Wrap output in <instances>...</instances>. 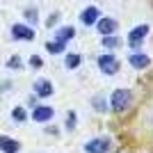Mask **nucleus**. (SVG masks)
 Returning <instances> with one entry per match:
<instances>
[{
	"mask_svg": "<svg viewBox=\"0 0 153 153\" xmlns=\"http://www.w3.org/2000/svg\"><path fill=\"white\" fill-rule=\"evenodd\" d=\"M128 103H130V91L128 89H117L112 94V110L121 112V110L128 108Z\"/></svg>",
	"mask_w": 153,
	"mask_h": 153,
	"instance_id": "obj_1",
	"label": "nucleus"
},
{
	"mask_svg": "<svg viewBox=\"0 0 153 153\" xmlns=\"http://www.w3.org/2000/svg\"><path fill=\"white\" fill-rule=\"evenodd\" d=\"M85 151H87V153H108L110 151V140H108V137L89 140L87 144H85Z\"/></svg>",
	"mask_w": 153,
	"mask_h": 153,
	"instance_id": "obj_2",
	"label": "nucleus"
},
{
	"mask_svg": "<svg viewBox=\"0 0 153 153\" xmlns=\"http://www.w3.org/2000/svg\"><path fill=\"white\" fill-rule=\"evenodd\" d=\"M98 66H101V71L108 73V76H114L117 71H119V62H117L114 55H101V57H98Z\"/></svg>",
	"mask_w": 153,
	"mask_h": 153,
	"instance_id": "obj_3",
	"label": "nucleus"
},
{
	"mask_svg": "<svg viewBox=\"0 0 153 153\" xmlns=\"http://www.w3.org/2000/svg\"><path fill=\"white\" fill-rule=\"evenodd\" d=\"M12 34L16 39H21V41H32V39H34V30L27 27V25H21V23L12 27Z\"/></svg>",
	"mask_w": 153,
	"mask_h": 153,
	"instance_id": "obj_4",
	"label": "nucleus"
},
{
	"mask_svg": "<svg viewBox=\"0 0 153 153\" xmlns=\"http://www.w3.org/2000/svg\"><path fill=\"white\" fill-rule=\"evenodd\" d=\"M149 32V27L146 25H140V27H135L133 32H130V37H128V44L133 46V48H137V46L144 41V34Z\"/></svg>",
	"mask_w": 153,
	"mask_h": 153,
	"instance_id": "obj_5",
	"label": "nucleus"
},
{
	"mask_svg": "<svg viewBox=\"0 0 153 153\" xmlns=\"http://www.w3.org/2000/svg\"><path fill=\"white\" fill-rule=\"evenodd\" d=\"M51 117H53V108H48V105H41V108H34V112H32V119H34V121H39V123L48 121Z\"/></svg>",
	"mask_w": 153,
	"mask_h": 153,
	"instance_id": "obj_6",
	"label": "nucleus"
},
{
	"mask_svg": "<svg viewBox=\"0 0 153 153\" xmlns=\"http://www.w3.org/2000/svg\"><path fill=\"white\" fill-rule=\"evenodd\" d=\"M21 144L16 140H9V137H0V151L5 153H19Z\"/></svg>",
	"mask_w": 153,
	"mask_h": 153,
	"instance_id": "obj_7",
	"label": "nucleus"
},
{
	"mask_svg": "<svg viewBox=\"0 0 153 153\" xmlns=\"http://www.w3.org/2000/svg\"><path fill=\"white\" fill-rule=\"evenodd\" d=\"M114 27H117L114 19H101V21H98V32H101V34H112Z\"/></svg>",
	"mask_w": 153,
	"mask_h": 153,
	"instance_id": "obj_8",
	"label": "nucleus"
},
{
	"mask_svg": "<svg viewBox=\"0 0 153 153\" xmlns=\"http://www.w3.org/2000/svg\"><path fill=\"white\" fill-rule=\"evenodd\" d=\"M34 91H37V96H51L53 85L48 82V80H37V82H34Z\"/></svg>",
	"mask_w": 153,
	"mask_h": 153,
	"instance_id": "obj_9",
	"label": "nucleus"
},
{
	"mask_svg": "<svg viewBox=\"0 0 153 153\" xmlns=\"http://www.w3.org/2000/svg\"><path fill=\"white\" fill-rule=\"evenodd\" d=\"M130 64H133L135 69H146L149 66V57L144 55V53H135V55H130Z\"/></svg>",
	"mask_w": 153,
	"mask_h": 153,
	"instance_id": "obj_10",
	"label": "nucleus"
},
{
	"mask_svg": "<svg viewBox=\"0 0 153 153\" xmlns=\"http://www.w3.org/2000/svg\"><path fill=\"white\" fill-rule=\"evenodd\" d=\"M96 19H98V9H96V7H87L82 12V23L85 25H94Z\"/></svg>",
	"mask_w": 153,
	"mask_h": 153,
	"instance_id": "obj_11",
	"label": "nucleus"
},
{
	"mask_svg": "<svg viewBox=\"0 0 153 153\" xmlns=\"http://www.w3.org/2000/svg\"><path fill=\"white\" fill-rule=\"evenodd\" d=\"M71 37H73V27H62V30H57V41H62V44H66Z\"/></svg>",
	"mask_w": 153,
	"mask_h": 153,
	"instance_id": "obj_12",
	"label": "nucleus"
},
{
	"mask_svg": "<svg viewBox=\"0 0 153 153\" xmlns=\"http://www.w3.org/2000/svg\"><path fill=\"white\" fill-rule=\"evenodd\" d=\"M78 64H80V55H76V53H71L69 57H66V66H69V69H76Z\"/></svg>",
	"mask_w": 153,
	"mask_h": 153,
	"instance_id": "obj_13",
	"label": "nucleus"
},
{
	"mask_svg": "<svg viewBox=\"0 0 153 153\" xmlns=\"http://www.w3.org/2000/svg\"><path fill=\"white\" fill-rule=\"evenodd\" d=\"M46 48H48L51 53H62L64 51V44H62V41H57V44H48Z\"/></svg>",
	"mask_w": 153,
	"mask_h": 153,
	"instance_id": "obj_14",
	"label": "nucleus"
},
{
	"mask_svg": "<svg viewBox=\"0 0 153 153\" xmlns=\"http://www.w3.org/2000/svg\"><path fill=\"white\" fill-rule=\"evenodd\" d=\"M91 103H94V108L98 110V112H105V101H103V98H98V96H96Z\"/></svg>",
	"mask_w": 153,
	"mask_h": 153,
	"instance_id": "obj_15",
	"label": "nucleus"
},
{
	"mask_svg": "<svg viewBox=\"0 0 153 153\" xmlns=\"http://www.w3.org/2000/svg\"><path fill=\"white\" fill-rule=\"evenodd\" d=\"M14 119H16V121H23V119H25V110L23 108H14Z\"/></svg>",
	"mask_w": 153,
	"mask_h": 153,
	"instance_id": "obj_16",
	"label": "nucleus"
},
{
	"mask_svg": "<svg viewBox=\"0 0 153 153\" xmlns=\"http://www.w3.org/2000/svg\"><path fill=\"white\" fill-rule=\"evenodd\" d=\"M103 44L112 48V46H117V44H119V39H117V37H110V34H105V39H103Z\"/></svg>",
	"mask_w": 153,
	"mask_h": 153,
	"instance_id": "obj_17",
	"label": "nucleus"
},
{
	"mask_svg": "<svg viewBox=\"0 0 153 153\" xmlns=\"http://www.w3.org/2000/svg\"><path fill=\"white\" fill-rule=\"evenodd\" d=\"M73 126H76V114H69V130H73Z\"/></svg>",
	"mask_w": 153,
	"mask_h": 153,
	"instance_id": "obj_18",
	"label": "nucleus"
},
{
	"mask_svg": "<svg viewBox=\"0 0 153 153\" xmlns=\"http://www.w3.org/2000/svg\"><path fill=\"white\" fill-rule=\"evenodd\" d=\"M25 16H30V21H37V12H34V9H30V12H25Z\"/></svg>",
	"mask_w": 153,
	"mask_h": 153,
	"instance_id": "obj_19",
	"label": "nucleus"
}]
</instances>
